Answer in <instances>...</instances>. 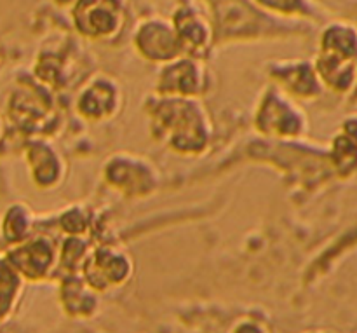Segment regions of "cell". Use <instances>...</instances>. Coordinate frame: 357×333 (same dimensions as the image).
<instances>
[{
	"instance_id": "6da1fadb",
	"label": "cell",
	"mask_w": 357,
	"mask_h": 333,
	"mask_svg": "<svg viewBox=\"0 0 357 333\" xmlns=\"http://www.w3.org/2000/svg\"><path fill=\"white\" fill-rule=\"evenodd\" d=\"M155 126L160 128L166 142L181 154H199L209 138L206 110L194 98H167L155 114Z\"/></svg>"
},
{
	"instance_id": "7a4b0ae2",
	"label": "cell",
	"mask_w": 357,
	"mask_h": 333,
	"mask_svg": "<svg viewBox=\"0 0 357 333\" xmlns=\"http://www.w3.org/2000/svg\"><path fill=\"white\" fill-rule=\"evenodd\" d=\"M73 20L86 37H112L124 24V0H79Z\"/></svg>"
},
{
	"instance_id": "3957f363",
	"label": "cell",
	"mask_w": 357,
	"mask_h": 333,
	"mask_svg": "<svg viewBox=\"0 0 357 333\" xmlns=\"http://www.w3.org/2000/svg\"><path fill=\"white\" fill-rule=\"evenodd\" d=\"M84 281L94 292H107L117 288L131 278V260L124 253L117 250H100L89 258H86L82 265Z\"/></svg>"
},
{
	"instance_id": "277c9868",
	"label": "cell",
	"mask_w": 357,
	"mask_h": 333,
	"mask_svg": "<svg viewBox=\"0 0 357 333\" xmlns=\"http://www.w3.org/2000/svg\"><path fill=\"white\" fill-rule=\"evenodd\" d=\"M136 44L145 58L150 59H171L181 49L174 27L164 20H149L139 24Z\"/></svg>"
},
{
	"instance_id": "5b68a950",
	"label": "cell",
	"mask_w": 357,
	"mask_h": 333,
	"mask_svg": "<svg viewBox=\"0 0 357 333\" xmlns=\"http://www.w3.org/2000/svg\"><path fill=\"white\" fill-rule=\"evenodd\" d=\"M14 271L23 278L37 281L51 274L54 264V248L47 239H35L21 244L10 253Z\"/></svg>"
},
{
	"instance_id": "8992f818",
	"label": "cell",
	"mask_w": 357,
	"mask_h": 333,
	"mask_svg": "<svg viewBox=\"0 0 357 333\" xmlns=\"http://www.w3.org/2000/svg\"><path fill=\"white\" fill-rule=\"evenodd\" d=\"M201 70L204 68L199 66L194 59L173 61L160 79V84H162L160 89L164 93H176L178 96H195L202 91V82H204V75Z\"/></svg>"
},
{
	"instance_id": "52a82bcc",
	"label": "cell",
	"mask_w": 357,
	"mask_h": 333,
	"mask_svg": "<svg viewBox=\"0 0 357 333\" xmlns=\"http://www.w3.org/2000/svg\"><path fill=\"white\" fill-rule=\"evenodd\" d=\"M117 87L108 80H96L86 87L80 96L79 108L89 119H103L115 114L117 108Z\"/></svg>"
},
{
	"instance_id": "ba28073f",
	"label": "cell",
	"mask_w": 357,
	"mask_h": 333,
	"mask_svg": "<svg viewBox=\"0 0 357 333\" xmlns=\"http://www.w3.org/2000/svg\"><path fill=\"white\" fill-rule=\"evenodd\" d=\"M61 302L66 313L73 318L93 316L98 307L96 292L84 281V278L70 276L63 281Z\"/></svg>"
},
{
	"instance_id": "9c48e42d",
	"label": "cell",
	"mask_w": 357,
	"mask_h": 333,
	"mask_svg": "<svg viewBox=\"0 0 357 333\" xmlns=\"http://www.w3.org/2000/svg\"><path fill=\"white\" fill-rule=\"evenodd\" d=\"M173 27L181 45L192 44V47L197 49L209 44V38H211L209 24L204 20V16L195 9H190V7L178 9V13H174Z\"/></svg>"
},
{
	"instance_id": "30bf717a",
	"label": "cell",
	"mask_w": 357,
	"mask_h": 333,
	"mask_svg": "<svg viewBox=\"0 0 357 333\" xmlns=\"http://www.w3.org/2000/svg\"><path fill=\"white\" fill-rule=\"evenodd\" d=\"M30 161L35 171V180L40 185H52L61 177V161L58 154L47 145H35L30 150Z\"/></svg>"
},
{
	"instance_id": "8fae6325",
	"label": "cell",
	"mask_w": 357,
	"mask_h": 333,
	"mask_svg": "<svg viewBox=\"0 0 357 333\" xmlns=\"http://www.w3.org/2000/svg\"><path fill=\"white\" fill-rule=\"evenodd\" d=\"M323 52L354 59L356 56V31L354 27L344 23L331 24L323 35Z\"/></svg>"
},
{
	"instance_id": "7c38bea8",
	"label": "cell",
	"mask_w": 357,
	"mask_h": 333,
	"mask_svg": "<svg viewBox=\"0 0 357 333\" xmlns=\"http://www.w3.org/2000/svg\"><path fill=\"white\" fill-rule=\"evenodd\" d=\"M20 290V274L14 271L10 264H0V320L9 314L10 307L16 302Z\"/></svg>"
},
{
	"instance_id": "4fadbf2b",
	"label": "cell",
	"mask_w": 357,
	"mask_h": 333,
	"mask_svg": "<svg viewBox=\"0 0 357 333\" xmlns=\"http://www.w3.org/2000/svg\"><path fill=\"white\" fill-rule=\"evenodd\" d=\"M258 2L265 3L271 9L284 10V13H293V10L303 7V0H258Z\"/></svg>"
},
{
	"instance_id": "5bb4252c",
	"label": "cell",
	"mask_w": 357,
	"mask_h": 333,
	"mask_svg": "<svg viewBox=\"0 0 357 333\" xmlns=\"http://www.w3.org/2000/svg\"><path fill=\"white\" fill-rule=\"evenodd\" d=\"M234 333H267L265 328L258 323H251V321H244L239 327L234 330Z\"/></svg>"
}]
</instances>
